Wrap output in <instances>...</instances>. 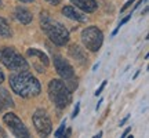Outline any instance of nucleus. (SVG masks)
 I'll return each mask as SVG.
<instances>
[{
  "label": "nucleus",
  "mask_w": 149,
  "mask_h": 138,
  "mask_svg": "<svg viewBox=\"0 0 149 138\" xmlns=\"http://www.w3.org/2000/svg\"><path fill=\"white\" fill-rule=\"evenodd\" d=\"M130 18H131V14H130V15H127L126 18H123L122 21H120V24H119V26H123L126 22H128V20H130Z\"/></svg>",
  "instance_id": "a211bd4d"
},
{
  "label": "nucleus",
  "mask_w": 149,
  "mask_h": 138,
  "mask_svg": "<svg viewBox=\"0 0 149 138\" xmlns=\"http://www.w3.org/2000/svg\"><path fill=\"white\" fill-rule=\"evenodd\" d=\"M48 97L59 109L66 108L72 102V91L59 79H53L48 83Z\"/></svg>",
  "instance_id": "7ed1b4c3"
},
{
  "label": "nucleus",
  "mask_w": 149,
  "mask_h": 138,
  "mask_svg": "<svg viewBox=\"0 0 149 138\" xmlns=\"http://www.w3.org/2000/svg\"><path fill=\"white\" fill-rule=\"evenodd\" d=\"M127 119H128V116H127V117H124V119H123L122 122H120V126H123V124H124V123L127 122Z\"/></svg>",
  "instance_id": "393cba45"
},
{
  "label": "nucleus",
  "mask_w": 149,
  "mask_h": 138,
  "mask_svg": "<svg viewBox=\"0 0 149 138\" xmlns=\"http://www.w3.org/2000/svg\"><path fill=\"white\" fill-rule=\"evenodd\" d=\"M0 111H3V102H1V100H0Z\"/></svg>",
  "instance_id": "bb28decb"
},
{
  "label": "nucleus",
  "mask_w": 149,
  "mask_h": 138,
  "mask_svg": "<svg viewBox=\"0 0 149 138\" xmlns=\"http://www.w3.org/2000/svg\"><path fill=\"white\" fill-rule=\"evenodd\" d=\"M19 1H22V3H32L35 0H19Z\"/></svg>",
  "instance_id": "a878e982"
},
{
  "label": "nucleus",
  "mask_w": 149,
  "mask_h": 138,
  "mask_svg": "<svg viewBox=\"0 0 149 138\" xmlns=\"http://www.w3.org/2000/svg\"><path fill=\"white\" fill-rule=\"evenodd\" d=\"M47 1H50L51 4H54V6H57L59 3V0H47Z\"/></svg>",
  "instance_id": "b1692460"
},
{
  "label": "nucleus",
  "mask_w": 149,
  "mask_h": 138,
  "mask_svg": "<svg viewBox=\"0 0 149 138\" xmlns=\"http://www.w3.org/2000/svg\"><path fill=\"white\" fill-rule=\"evenodd\" d=\"M33 124H35V128L36 131L40 135H48V134L53 131V124H51V120L48 117L47 112L44 109H37L35 111L32 116Z\"/></svg>",
  "instance_id": "423d86ee"
},
{
  "label": "nucleus",
  "mask_w": 149,
  "mask_h": 138,
  "mask_svg": "<svg viewBox=\"0 0 149 138\" xmlns=\"http://www.w3.org/2000/svg\"><path fill=\"white\" fill-rule=\"evenodd\" d=\"M79 109H80V104L77 102V104H76V108H74V111H73V117H76L79 115Z\"/></svg>",
  "instance_id": "6ab92c4d"
},
{
  "label": "nucleus",
  "mask_w": 149,
  "mask_h": 138,
  "mask_svg": "<svg viewBox=\"0 0 149 138\" xmlns=\"http://www.w3.org/2000/svg\"><path fill=\"white\" fill-rule=\"evenodd\" d=\"M3 82H4V75H3V72L0 70V84H1Z\"/></svg>",
  "instance_id": "5701e85b"
},
{
  "label": "nucleus",
  "mask_w": 149,
  "mask_h": 138,
  "mask_svg": "<svg viewBox=\"0 0 149 138\" xmlns=\"http://www.w3.org/2000/svg\"><path fill=\"white\" fill-rule=\"evenodd\" d=\"M40 25L48 39L57 44V46H65L69 42V31L61 24V22L53 20L47 11H43L40 15Z\"/></svg>",
  "instance_id": "f03ea898"
},
{
  "label": "nucleus",
  "mask_w": 149,
  "mask_h": 138,
  "mask_svg": "<svg viewBox=\"0 0 149 138\" xmlns=\"http://www.w3.org/2000/svg\"><path fill=\"white\" fill-rule=\"evenodd\" d=\"M81 42L87 50L93 53L98 51L104 43V33L97 26H87L81 32Z\"/></svg>",
  "instance_id": "39448f33"
},
{
  "label": "nucleus",
  "mask_w": 149,
  "mask_h": 138,
  "mask_svg": "<svg viewBox=\"0 0 149 138\" xmlns=\"http://www.w3.org/2000/svg\"><path fill=\"white\" fill-rule=\"evenodd\" d=\"M14 17H15V20L18 22H21L24 25H28L29 22L32 21V14H31V11L26 10L25 7H17L15 11H14Z\"/></svg>",
  "instance_id": "9b49d317"
},
{
  "label": "nucleus",
  "mask_w": 149,
  "mask_h": 138,
  "mask_svg": "<svg viewBox=\"0 0 149 138\" xmlns=\"http://www.w3.org/2000/svg\"><path fill=\"white\" fill-rule=\"evenodd\" d=\"M62 14H64L66 18L73 20V21H77V22L87 21V15H86L84 13L76 10V7H73V6H65L64 8H62Z\"/></svg>",
  "instance_id": "1a4fd4ad"
},
{
  "label": "nucleus",
  "mask_w": 149,
  "mask_h": 138,
  "mask_svg": "<svg viewBox=\"0 0 149 138\" xmlns=\"http://www.w3.org/2000/svg\"><path fill=\"white\" fill-rule=\"evenodd\" d=\"M54 66L57 69V72L61 77H64L65 80H69L72 79L74 76V72H73V68H72V65L64 59L61 55H55L54 57Z\"/></svg>",
  "instance_id": "6e6552de"
},
{
  "label": "nucleus",
  "mask_w": 149,
  "mask_h": 138,
  "mask_svg": "<svg viewBox=\"0 0 149 138\" xmlns=\"http://www.w3.org/2000/svg\"><path fill=\"white\" fill-rule=\"evenodd\" d=\"M105 86H107V80H104V82H102V84L100 86V89H98V90L95 91V97H98V95H100V94H101V93H102V90L105 89Z\"/></svg>",
  "instance_id": "f3484780"
},
{
  "label": "nucleus",
  "mask_w": 149,
  "mask_h": 138,
  "mask_svg": "<svg viewBox=\"0 0 149 138\" xmlns=\"http://www.w3.org/2000/svg\"><path fill=\"white\" fill-rule=\"evenodd\" d=\"M69 54H70V57L76 59L79 64H86L87 62V57H86V53L83 51V48H80L76 44L69 48Z\"/></svg>",
  "instance_id": "f8f14e48"
},
{
  "label": "nucleus",
  "mask_w": 149,
  "mask_h": 138,
  "mask_svg": "<svg viewBox=\"0 0 149 138\" xmlns=\"http://www.w3.org/2000/svg\"><path fill=\"white\" fill-rule=\"evenodd\" d=\"M1 7H3V1L0 0V8H1Z\"/></svg>",
  "instance_id": "cd10ccee"
},
{
  "label": "nucleus",
  "mask_w": 149,
  "mask_h": 138,
  "mask_svg": "<svg viewBox=\"0 0 149 138\" xmlns=\"http://www.w3.org/2000/svg\"><path fill=\"white\" fill-rule=\"evenodd\" d=\"M133 1H134V0H128L127 3H126V4H124V6H123V7H122V11H124V10H126V8H128V7L131 6V3H133Z\"/></svg>",
  "instance_id": "aec40b11"
},
{
  "label": "nucleus",
  "mask_w": 149,
  "mask_h": 138,
  "mask_svg": "<svg viewBox=\"0 0 149 138\" xmlns=\"http://www.w3.org/2000/svg\"><path fill=\"white\" fill-rule=\"evenodd\" d=\"M3 120L4 123L10 127V130L13 131V134L15 135V137H22V138H28L29 137V131H28V128L25 127V124L21 122V119L17 116L15 113H6L4 116H3Z\"/></svg>",
  "instance_id": "0eeeda50"
},
{
  "label": "nucleus",
  "mask_w": 149,
  "mask_h": 138,
  "mask_svg": "<svg viewBox=\"0 0 149 138\" xmlns=\"http://www.w3.org/2000/svg\"><path fill=\"white\" fill-rule=\"evenodd\" d=\"M0 95L3 97V101H1V102H3V104H6L7 106H11V108H13V106L15 105V104H14V101H13V98L8 95L7 90H4V89H0Z\"/></svg>",
  "instance_id": "2eb2a0df"
},
{
  "label": "nucleus",
  "mask_w": 149,
  "mask_h": 138,
  "mask_svg": "<svg viewBox=\"0 0 149 138\" xmlns=\"http://www.w3.org/2000/svg\"><path fill=\"white\" fill-rule=\"evenodd\" d=\"M6 137H7V133H6L4 130L0 127V138H6Z\"/></svg>",
  "instance_id": "412c9836"
},
{
  "label": "nucleus",
  "mask_w": 149,
  "mask_h": 138,
  "mask_svg": "<svg viewBox=\"0 0 149 138\" xmlns=\"http://www.w3.org/2000/svg\"><path fill=\"white\" fill-rule=\"evenodd\" d=\"M65 126H66V124H65V120H64V122L61 123L59 128L54 133V135H55V137H62V135H64V131H65Z\"/></svg>",
  "instance_id": "dca6fc26"
},
{
  "label": "nucleus",
  "mask_w": 149,
  "mask_h": 138,
  "mask_svg": "<svg viewBox=\"0 0 149 138\" xmlns=\"http://www.w3.org/2000/svg\"><path fill=\"white\" fill-rule=\"evenodd\" d=\"M26 54L29 55V57H36V58H39V61H40L44 66H48V64H50L47 55L43 53V51L37 50V48H29V50L26 51Z\"/></svg>",
  "instance_id": "ddd939ff"
},
{
  "label": "nucleus",
  "mask_w": 149,
  "mask_h": 138,
  "mask_svg": "<svg viewBox=\"0 0 149 138\" xmlns=\"http://www.w3.org/2000/svg\"><path fill=\"white\" fill-rule=\"evenodd\" d=\"M130 131H131V127L126 128V130H124V133H123V138H126V137H127V134L130 133Z\"/></svg>",
  "instance_id": "4be33fe9"
},
{
  "label": "nucleus",
  "mask_w": 149,
  "mask_h": 138,
  "mask_svg": "<svg viewBox=\"0 0 149 138\" xmlns=\"http://www.w3.org/2000/svg\"><path fill=\"white\" fill-rule=\"evenodd\" d=\"M0 61L4 66L14 72H26L29 70V64L26 59H24L21 54L13 47H4L0 51Z\"/></svg>",
  "instance_id": "20e7f679"
},
{
  "label": "nucleus",
  "mask_w": 149,
  "mask_h": 138,
  "mask_svg": "<svg viewBox=\"0 0 149 138\" xmlns=\"http://www.w3.org/2000/svg\"><path fill=\"white\" fill-rule=\"evenodd\" d=\"M10 86L15 94L24 97V98L36 97L42 91V86L39 83V80L35 76H32L28 70L26 72H18L15 75H11Z\"/></svg>",
  "instance_id": "f257e3e1"
},
{
  "label": "nucleus",
  "mask_w": 149,
  "mask_h": 138,
  "mask_svg": "<svg viewBox=\"0 0 149 138\" xmlns=\"http://www.w3.org/2000/svg\"><path fill=\"white\" fill-rule=\"evenodd\" d=\"M70 1H72V4H74L77 8H80L84 13H93L98 7L95 0H70Z\"/></svg>",
  "instance_id": "9d476101"
},
{
  "label": "nucleus",
  "mask_w": 149,
  "mask_h": 138,
  "mask_svg": "<svg viewBox=\"0 0 149 138\" xmlns=\"http://www.w3.org/2000/svg\"><path fill=\"white\" fill-rule=\"evenodd\" d=\"M0 36L6 37V39H8V37L13 36V32H11L10 26H8L7 21H6L3 17H0Z\"/></svg>",
  "instance_id": "4468645a"
}]
</instances>
